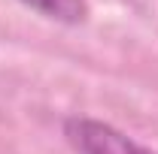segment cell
Instances as JSON below:
<instances>
[{
  "mask_svg": "<svg viewBox=\"0 0 158 154\" xmlns=\"http://www.w3.org/2000/svg\"><path fill=\"white\" fill-rule=\"evenodd\" d=\"M64 136L76 154H158L118 127L85 115H70L64 121Z\"/></svg>",
  "mask_w": 158,
  "mask_h": 154,
  "instance_id": "6da1fadb",
  "label": "cell"
},
{
  "mask_svg": "<svg viewBox=\"0 0 158 154\" xmlns=\"http://www.w3.org/2000/svg\"><path fill=\"white\" fill-rule=\"evenodd\" d=\"M19 3L40 12L43 18L61 21V24H82L88 18V3L85 0H19Z\"/></svg>",
  "mask_w": 158,
  "mask_h": 154,
  "instance_id": "7a4b0ae2",
  "label": "cell"
}]
</instances>
